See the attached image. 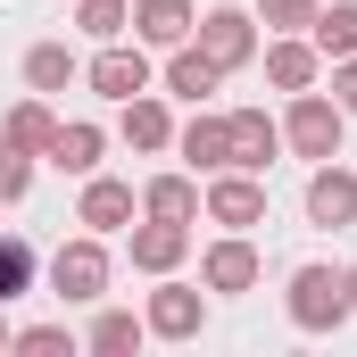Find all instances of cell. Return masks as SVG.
Returning a JSON list of instances; mask_svg holds the SVG:
<instances>
[{
  "label": "cell",
  "instance_id": "cell-25",
  "mask_svg": "<svg viewBox=\"0 0 357 357\" xmlns=\"http://www.w3.org/2000/svg\"><path fill=\"white\" fill-rule=\"evenodd\" d=\"M25 291H33V250H25L17 233H0V307L25 299Z\"/></svg>",
  "mask_w": 357,
  "mask_h": 357
},
{
  "label": "cell",
  "instance_id": "cell-6",
  "mask_svg": "<svg viewBox=\"0 0 357 357\" xmlns=\"http://www.w3.org/2000/svg\"><path fill=\"white\" fill-rule=\"evenodd\" d=\"M84 84L100 91V100H116V108H125L133 91H150V59H142V42H133V50H125V42H108V50L84 67Z\"/></svg>",
  "mask_w": 357,
  "mask_h": 357
},
{
  "label": "cell",
  "instance_id": "cell-26",
  "mask_svg": "<svg viewBox=\"0 0 357 357\" xmlns=\"http://www.w3.org/2000/svg\"><path fill=\"white\" fill-rule=\"evenodd\" d=\"M33 191V150H17L8 133H0V208H17Z\"/></svg>",
  "mask_w": 357,
  "mask_h": 357
},
{
  "label": "cell",
  "instance_id": "cell-12",
  "mask_svg": "<svg viewBox=\"0 0 357 357\" xmlns=\"http://www.w3.org/2000/svg\"><path fill=\"white\" fill-rule=\"evenodd\" d=\"M158 341H191L199 324H208V307H199V291H183V282H167V291H150V316H142Z\"/></svg>",
  "mask_w": 357,
  "mask_h": 357
},
{
  "label": "cell",
  "instance_id": "cell-29",
  "mask_svg": "<svg viewBox=\"0 0 357 357\" xmlns=\"http://www.w3.org/2000/svg\"><path fill=\"white\" fill-rule=\"evenodd\" d=\"M333 100L357 116V59H333Z\"/></svg>",
  "mask_w": 357,
  "mask_h": 357
},
{
  "label": "cell",
  "instance_id": "cell-17",
  "mask_svg": "<svg viewBox=\"0 0 357 357\" xmlns=\"http://www.w3.org/2000/svg\"><path fill=\"white\" fill-rule=\"evenodd\" d=\"M125 142H133V150H175V116H167L158 91H133V100H125Z\"/></svg>",
  "mask_w": 357,
  "mask_h": 357
},
{
  "label": "cell",
  "instance_id": "cell-28",
  "mask_svg": "<svg viewBox=\"0 0 357 357\" xmlns=\"http://www.w3.org/2000/svg\"><path fill=\"white\" fill-rule=\"evenodd\" d=\"M8 349H75V333H67V324H25Z\"/></svg>",
  "mask_w": 357,
  "mask_h": 357
},
{
  "label": "cell",
  "instance_id": "cell-24",
  "mask_svg": "<svg viewBox=\"0 0 357 357\" xmlns=\"http://www.w3.org/2000/svg\"><path fill=\"white\" fill-rule=\"evenodd\" d=\"M75 25H84L91 42H116L133 25V0H75Z\"/></svg>",
  "mask_w": 357,
  "mask_h": 357
},
{
  "label": "cell",
  "instance_id": "cell-14",
  "mask_svg": "<svg viewBox=\"0 0 357 357\" xmlns=\"http://www.w3.org/2000/svg\"><path fill=\"white\" fill-rule=\"evenodd\" d=\"M216 84H225V67H216V59H208L199 42H175V59H167V91L199 108V100H208V91H216Z\"/></svg>",
  "mask_w": 357,
  "mask_h": 357
},
{
  "label": "cell",
  "instance_id": "cell-22",
  "mask_svg": "<svg viewBox=\"0 0 357 357\" xmlns=\"http://www.w3.org/2000/svg\"><path fill=\"white\" fill-rule=\"evenodd\" d=\"M142 316H125V307H108V316H91V333H84V349H100V357H125V349H142Z\"/></svg>",
  "mask_w": 357,
  "mask_h": 357
},
{
  "label": "cell",
  "instance_id": "cell-16",
  "mask_svg": "<svg viewBox=\"0 0 357 357\" xmlns=\"http://www.w3.org/2000/svg\"><path fill=\"white\" fill-rule=\"evenodd\" d=\"M199 282H208V291H250V282H258V250H250L241 233L216 241V250L199 258Z\"/></svg>",
  "mask_w": 357,
  "mask_h": 357
},
{
  "label": "cell",
  "instance_id": "cell-31",
  "mask_svg": "<svg viewBox=\"0 0 357 357\" xmlns=\"http://www.w3.org/2000/svg\"><path fill=\"white\" fill-rule=\"evenodd\" d=\"M8 341H17V333H8V324H0V349H8Z\"/></svg>",
  "mask_w": 357,
  "mask_h": 357
},
{
  "label": "cell",
  "instance_id": "cell-8",
  "mask_svg": "<svg viewBox=\"0 0 357 357\" xmlns=\"http://www.w3.org/2000/svg\"><path fill=\"white\" fill-rule=\"evenodd\" d=\"M75 225H84V233H116V225H133V183H116V175L91 167V175H84V199H75Z\"/></svg>",
  "mask_w": 357,
  "mask_h": 357
},
{
  "label": "cell",
  "instance_id": "cell-9",
  "mask_svg": "<svg viewBox=\"0 0 357 357\" xmlns=\"http://www.w3.org/2000/svg\"><path fill=\"white\" fill-rule=\"evenodd\" d=\"M183 250H191V225H175V216H150V225H133V266L142 274H175Z\"/></svg>",
  "mask_w": 357,
  "mask_h": 357
},
{
  "label": "cell",
  "instance_id": "cell-7",
  "mask_svg": "<svg viewBox=\"0 0 357 357\" xmlns=\"http://www.w3.org/2000/svg\"><path fill=\"white\" fill-rule=\"evenodd\" d=\"M307 225H357V175L341 158H316V175H307Z\"/></svg>",
  "mask_w": 357,
  "mask_h": 357
},
{
  "label": "cell",
  "instance_id": "cell-10",
  "mask_svg": "<svg viewBox=\"0 0 357 357\" xmlns=\"http://www.w3.org/2000/svg\"><path fill=\"white\" fill-rule=\"evenodd\" d=\"M191 25H199V8H191V0H133V33H142L150 50L191 42Z\"/></svg>",
  "mask_w": 357,
  "mask_h": 357
},
{
  "label": "cell",
  "instance_id": "cell-4",
  "mask_svg": "<svg viewBox=\"0 0 357 357\" xmlns=\"http://www.w3.org/2000/svg\"><path fill=\"white\" fill-rule=\"evenodd\" d=\"M199 208H208L216 225H233V233H250V225L266 216V183L250 175V167H216V183L199 191Z\"/></svg>",
  "mask_w": 357,
  "mask_h": 357
},
{
  "label": "cell",
  "instance_id": "cell-13",
  "mask_svg": "<svg viewBox=\"0 0 357 357\" xmlns=\"http://www.w3.org/2000/svg\"><path fill=\"white\" fill-rule=\"evenodd\" d=\"M316 67H324L316 42H299V33L266 42V84H274V91H316Z\"/></svg>",
  "mask_w": 357,
  "mask_h": 357
},
{
  "label": "cell",
  "instance_id": "cell-19",
  "mask_svg": "<svg viewBox=\"0 0 357 357\" xmlns=\"http://www.w3.org/2000/svg\"><path fill=\"white\" fill-rule=\"evenodd\" d=\"M75 75H84V67H75L67 42H33V50H25V84H33V91H67Z\"/></svg>",
  "mask_w": 357,
  "mask_h": 357
},
{
  "label": "cell",
  "instance_id": "cell-15",
  "mask_svg": "<svg viewBox=\"0 0 357 357\" xmlns=\"http://www.w3.org/2000/svg\"><path fill=\"white\" fill-rule=\"evenodd\" d=\"M175 150L191 158V167H208V175L233 167V116H191V125L175 133Z\"/></svg>",
  "mask_w": 357,
  "mask_h": 357
},
{
  "label": "cell",
  "instance_id": "cell-21",
  "mask_svg": "<svg viewBox=\"0 0 357 357\" xmlns=\"http://www.w3.org/2000/svg\"><path fill=\"white\" fill-rule=\"evenodd\" d=\"M142 216H175V225H191V216H199V183H191V175H158L150 191H142Z\"/></svg>",
  "mask_w": 357,
  "mask_h": 357
},
{
  "label": "cell",
  "instance_id": "cell-1",
  "mask_svg": "<svg viewBox=\"0 0 357 357\" xmlns=\"http://www.w3.org/2000/svg\"><path fill=\"white\" fill-rule=\"evenodd\" d=\"M282 307H291L299 333H341V324L357 316L349 274H341V266H299V274H291V291H282Z\"/></svg>",
  "mask_w": 357,
  "mask_h": 357
},
{
  "label": "cell",
  "instance_id": "cell-27",
  "mask_svg": "<svg viewBox=\"0 0 357 357\" xmlns=\"http://www.w3.org/2000/svg\"><path fill=\"white\" fill-rule=\"evenodd\" d=\"M258 17L274 33H299V25H316V0H258Z\"/></svg>",
  "mask_w": 357,
  "mask_h": 357
},
{
  "label": "cell",
  "instance_id": "cell-20",
  "mask_svg": "<svg viewBox=\"0 0 357 357\" xmlns=\"http://www.w3.org/2000/svg\"><path fill=\"white\" fill-rule=\"evenodd\" d=\"M316 50L324 59H357V0H333V8H316Z\"/></svg>",
  "mask_w": 357,
  "mask_h": 357
},
{
  "label": "cell",
  "instance_id": "cell-23",
  "mask_svg": "<svg viewBox=\"0 0 357 357\" xmlns=\"http://www.w3.org/2000/svg\"><path fill=\"white\" fill-rule=\"evenodd\" d=\"M0 133H8V142H17V150H33V158H42V150H50V133H59V116H50V108H42V100H17V108H8V125H0Z\"/></svg>",
  "mask_w": 357,
  "mask_h": 357
},
{
  "label": "cell",
  "instance_id": "cell-2",
  "mask_svg": "<svg viewBox=\"0 0 357 357\" xmlns=\"http://www.w3.org/2000/svg\"><path fill=\"white\" fill-rule=\"evenodd\" d=\"M341 125H349V108H341V100H324V91H291L282 142H291L299 158H341Z\"/></svg>",
  "mask_w": 357,
  "mask_h": 357
},
{
  "label": "cell",
  "instance_id": "cell-5",
  "mask_svg": "<svg viewBox=\"0 0 357 357\" xmlns=\"http://www.w3.org/2000/svg\"><path fill=\"white\" fill-rule=\"evenodd\" d=\"M191 33H199V50H208V59H216L225 75L258 59V17H241V8H208V17H199Z\"/></svg>",
  "mask_w": 357,
  "mask_h": 357
},
{
  "label": "cell",
  "instance_id": "cell-11",
  "mask_svg": "<svg viewBox=\"0 0 357 357\" xmlns=\"http://www.w3.org/2000/svg\"><path fill=\"white\" fill-rule=\"evenodd\" d=\"M274 150H282V125H274L266 108H233V167H250V175H266Z\"/></svg>",
  "mask_w": 357,
  "mask_h": 357
},
{
  "label": "cell",
  "instance_id": "cell-30",
  "mask_svg": "<svg viewBox=\"0 0 357 357\" xmlns=\"http://www.w3.org/2000/svg\"><path fill=\"white\" fill-rule=\"evenodd\" d=\"M341 274H349V299H357V266H341Z\"/></svg>",
  "mask_w": 357,
  "mask_h": 357
},
{
  "label": "cell",
  "instance_id": "cell-18",
  "mask_svg": "<svg viewBox=\"0 0 357 357\" xmlns=\"http://www.w3.org/2000/svg\"><path fill=\"white\" fill-rule=\"evenodd\" d=\"M100 150H108V133H100V125H59L42 158H50L59 175H91V167H100Z\"/></svg>",
  "mask_w": 357,
  "mask_h": 357
},
{
  "label": "cell",
  "instance_id": "cell-3",
  "mask_svg": "<svg viewBox=\"0 0 357 357\" xmlns=\"http://www.w3.org/2000/svg\"><path fill=\"white\" fill-rule=\"evenodd\" d=\"M50 291L67 299V307H84L108 291V250H100V233H75V241H59V258H50Z\"/></svg>",
  "mask_w": 357,
  "mask_h": 357
}]
</instances>
